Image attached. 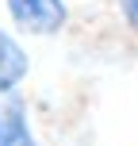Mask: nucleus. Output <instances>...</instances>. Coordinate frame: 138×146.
I'll return each instance as SVG.
<instances>
[{
  "label": "nucleus",
  "mask_w": 138,
  "mask_h": 146,
  "mask_svg": "<svg viewBox=\"0 0 138 146\" xmlns=\"http://www.w3.org/2000/svg\"><path fill=\"white\" fill-rule=\"evenodd\" d=\"M0 146H38L35 127H31L27 100L19 92L0 96Z\"/></svg>",
  "instance_id": "nucleus-2"
},
{
  "label": "nucleus",
  "mask_w": 138,
  "mask_h": 146,
  "mask_svg": "<svg viewBox=\"0 0 138 146\" xmlns=\"http://www.w3.org/2000/svg\"><path fill=\"white\" fill-rule=\"evenodd\" d=\"M31 73V54L8 27H0V96L19 92V85Z\"/></svg>",
  "instance_id": "nucleus-3"
},
{
  "label": "nucleus",
  "mask_w": 138,
  "mask_h": 146,
  "mask_svg": "<svg viewBox=\"0 0 138 146\" xmlns=\"http://www.w3.org/2000/svg\"><path fill=\"white\" fill-rule=\"evenodd\" d=\"M119 15H123V23L138 35V0H119Z\"/></svg>",
  "instance_id": "nucleus-4"
},
{
  "label": "nucleus",
  "mask_w": 138,
  "mask_h": 146,
  "mask_svg": "<svg viewBox=\"0 0 138 146\" xmlns=\"http://www.w3.org/2000/svg\"><path fill=\"white\" fill-rule=\"evenodd\" d=\"M8 4V19L23 31V35H58L69 23V8L65 0H4Z\"/></svg>",
  "instance_id": "nucleus-1"
}]
</instances>
